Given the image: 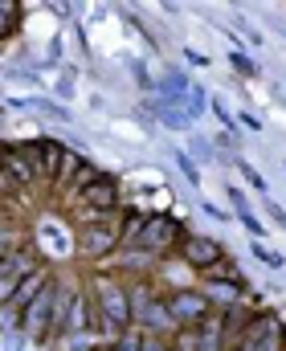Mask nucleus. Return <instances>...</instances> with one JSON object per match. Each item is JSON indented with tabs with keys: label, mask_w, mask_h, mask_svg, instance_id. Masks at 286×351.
I'll list each match as a JSON object with an SVG mask.
<instances>
[{
	"label": "nucleus",
	"mask_w": 286,
	"mask_h": 351,
	"mask_svg": "<svg viewBox=\"0 0 286 351\" xmlns=\"http://www.w3.org/2000/svg\"><path fill=\"white\" fill-rule=\"evenodd\" d=\"M139 351H172L164 339H156V335H139Z\"/></svg>",
	"instance_id": "7c9ffc66"
},
{
	"label": "nucleus",
	"mask_w": 286,
	"mask_h": 351,
	"mask_svg": "<svg viewBox=\"0 0 286 351\" xmlns=\"http://www.w3.org/2000/svg\"><path fill=\"white\" fill-rule=\"evenodd\" d=\"M58 298H62V282L49 278L41 286V294L21 311V331L29 339H49V327H53V311H58Z\"/></svg>",
	"instance_id": "f03ea898"
},
{
	"label": "nucleus",
	"mask_w": 286,
	"mask_h": 351,
	"mask_svg": "<svg viewBox=\"0 0 286 351\" xmlns=\"http://www.w3.org/2000/svg\"><path fill=\"white\" fill-rule=\"evenodd\" d=\"M0 168H4V176H8V184H12V188H29V184H37L33 164L25 160L21 143H0Z\"/></svg>",
	"instance_id": "9d476101"
},
{
	"label": "nucleus",
	"mask_w": 286,
	"mask_h": 351,
	"mask_svg": "<svg viewBox=\"0 0 286 351\" xmlns=\"http://www.w3.org/2000/svg\"><path fill=\"white\" fill-rule=\"evenodd\" d=\"M200 213H204V217H213V221H229V213H221L213 200H204V204H200Z\"/></svg>",
	"instance_id": "72a5a7b5"
},
{
	"label": "nucleus",
	"mask_w": 286,
	"mask_h": 351,
	"mask_svg": "<svg viewBox=\"0 0 286 351\" xmlns=\"http://www.w3.org/2000/svg\"><path fill=\"white\" fill-rule=\"evenodd\" d=\"M241 123H246V127H250V131H262V123H258V119H254V114H250V110H241Z\"/></svg>",
	"instance_id": "e433bc0d"
},
{
	"label": "nucleus",
	"mask_w": 286,
	"mask_h": 351,
	"mask_svg": "<svg viewBox=\"0 0 286 351\" xmlns=\"http://www.w3.org/2000/svg\"><path fill=\"white\" fill-rule=\"evenodd\" d=\"M189 90H192L189 74H180V70H168V74H164V82L156 86V98H160V102H168V106H184Z\"/></svg>",
	"instance_id": "9b49d317"
},
{
	"label": "nucleus",
	"mask_w": 286,
	"mask_h": 351,
	"mask_svg": "<svg viewBox=\"0 0 286 351\" xmlns=\"http://www.w3.org/2000/svg\"><path fill=\"white\" fill-rule=\"evenodd\" d=\"M91 306L98 311L95 315L98 331L110 335V343L135 327V319H131V302H127V286L115 282V278H95V298H91Z\"/></svg>",
	"instance_id": "f257e3e1"
},
{
	"label": "nucleus",
	"mask_w": 286,
	"mask_h": 351,
	"mask_svg": "<svg viewBox=\"0 0 286 351\" xmlns=\"http://www.w3.org/2000/svg\"><path fill=\"white\" fill-rule=\"evenodd\" d=\"M135 323L143 327V335H156V339H164V335H176V331H180L164 298H152V302H147V306L135 315Z\"/></svg>",
	"instance_id": "6e6552de"
},
{
	"label": "nucleus",
	"mask_w": 286,
	"mask_h": 351,
	"mask_svg": "<svg viewBox=\"0 0 286 351\" xmlns=\"http://www.w3.org/2000/svg\"><path fill=\"white\" fill-rule=\"evenodd\" d=\"M98 176H102V172H98L95 164H91V160H82V164H78V172H74V180H70L66 188H70V192H82V188H91V184H95Z\"/></svg>",
	"instance_id": "aec40b11"
},
{
	"label": "nucleus",
	"mask_w": 286,
	"mask_h": 351,
	"mask_svg": "<svg viewBox=\"0 0 286 351\" xmlns=\"http://www.w3.org/2000/svg\"><path fill=\"white\" fill-rule=\"evenodd\" d=\"M237 25H241V33H246V37H250V41H254V45H262V33H258V29H254V25H246V21H237Z\"/></svg>",
	"instance_id": "f704fd0d"
},
{
	"label": "nucleus",
	"mask_w": 286,
	"mask_h": 351,
	"mask_svg": "<svg viewBox=\"0 0 286 351\" xmlns=\"http://www.w3.org/2000/svg\"><path fill=\"white\" fill-rule=\"evenodd\" d=\"M53 94H58V102L66 106V102L74 98V82H70V78H58V82H53Z\"/></svg>",
	"instance_id": "c85d7f7f"
},
{
	"label": "nucleus",
	"mask_w": 286,
	"mask_h": 351,
	"mask_svg": "<svg viewBox=\"0 0 286 351\" xmlns=\"http://www.w3.org/2000/svg\"><path fill=\"white\" fill-rule=\"evenodd\" d=\"M98 351H115V343H106V348H98Z\"/></svg>",
	"instance_id": "58836bf2"
},
{
	"label": "nucleus",
	"mask_w": 286,
	"mask_h": 351,
	"mask_svg": "<svg viewBox=\"0 0 286 351\" xmlns=\"http://www.w3.org/2000/svg\"><path fill=\"white\" fill-rule=\"evenodd\" d=\"M168 302V311H172V319H176V327H200L213 311H217V302L208 298V294H200V290H176V294H168L164 298Z\"/></svg>",
	"instance_id": "39448f33"
},
{
	"label": "nucleus",
	"mask_w": 286,
	"mask_h": 351,
	"mask_svg": "<svg viewBox=\"0 0 286 351\" xmlns=\"http://www.w3.org/2000/svg\"><path fill=\"white\" fill-rule=\"evenodd\" d=\"M184 58H189L192 66H204V70H208V58H204V53H196V49H184Z\"/></svg>",
	"instance_id": "c9c22d12"
},
{
	"label": "nucleus",
	"mask_w": 286,
	"mask_h": 351,
	"mask_svg": "<svg viewBox=\"0 0 286 351\" xmlns=\"http://www.w3.org/2000/svg\"><path fill=\"white\" fill-rule=\"evenodd\" d=\"M237 164H241V176H246V180H250L258 192H266V180H262V172H258L254 164H246V160H237Z\"/></svg>",
	"instance_id": "cd10ccee"
},
{
	"label": "nucleus",
	"mask_w": 286,
	"mask_h": 351,
	"mask_svg": "<svg viewBox=\"0 0 286 351\" xmlns=\"http://www.w3.org/2000/svg\"><path fill=\"white\" fill-rule=\"evenodd\" d=\"M250 351H286V335H283V327H278V331H270L266 339H258V343H254Z\"/></svg>",
	"instance_id": "a878e982"
},
{
	"label": "nucleus",
	"mask_w": 286,
	"mask_h": 351,
	"mask_svg": "<svg viewBox=\"0 0 286 351\" xmlns=\"http://www.w3.org/2000/svg\"><path fill=\"white\" fill-rule=\"evenodd\" d=\"M229 200H233V208H237V213H246V208H250V204H246V192H241L237 184H229Z\"/></svg>",
	"instance_id": "2f4dec72"
},
{
	"label": "nucleus",
	"mask_w": 286,
	"mask_h": 351,
	"mask_svg": "<svg viewBox=\"0 0 286 351\" xmlns=\"http://www.w3.org/2000/svg\"><path fill=\"white\" fill-rule=\"evenodd\" d=\"M147 110H156V114H160V123H164L168 131H192V123H189V114H184V106H168V102L152 98V102H147Z\"/></svg>",
	"instance_id": "4468645a"
},
{
	"label": "nucleus",
	"mask_w": 286,
	"mask_h": 351,
	"mask_svg": "<svg viewBox=\"0 0 286 351\" xmlns=\"http://www.w3.org/2000/svg\"><path fill=\"white\" fill-rule=\"evenodd\" d=\"M143 221L147 213H135V208H123V229H119V250H135L139 233H143Z\"/></svg>",
	"instance_id": "2eb2a0df"
},
{
	"label": "nucleus",
	"mask_w": 286,
	"mask_h": 351,
	"mask_svg": "<svg viewBox=\"0 0 286 351\" xmlns=\"http://www.w3.org/2000/svg\"><path fill=\"white\" fill-rule=\"evenodd\" d=\"M270 331H278V319H274V315H254V319H250V327H246V331H241V339H237V351H250L258 339H266Z\"/></svg>",
	"instance_id": "ddd939ff"
},
{
	"label": "nucleus",
	"mask_w": 286,
	"mask_h": 351,
	"mask_svg": "<svg viewBox=\"0 0 286 351\" xmlns=\"http://www.w3.org/2000/svg\"><path fill=\"white\" fill-rule=\"evenodd\" d=\"M172 156H176V168L184 172V180H189L192 188H196V184H200V168L192 164V156H189V152H172Z\"/></svg>",
	"instance_id": "5701e85b"
},
{
	"label": "nucleus",
	"mask_w": 286,
	"mask_h": 351,
	"mask_svg": "<svg viewBox=\"0 0 286 351\" xmlns=\"http://www.w3.org/2000/svg\"><path fill=\"white\" fill-rule=\"evenodd\" d=\"M21 25V4L16 0H0V41H8Z\"/></svg>",
	"instance_id": "f3484780"
},
{
	"label": "nucleus",
	"mask_w": 286,
	"mask_h": 351,
	"mask_svg": "<svg viewBox=\"0 0 286 351\" xmlns=\"http://www.w3.org/2000/svg\"><path fill=\"white\" fill-rule=\"evenodd\" d=\"M180 258L200 274V269H208V265L217 262V258H225V250H221V241H213V237H200V233H180Z\"/></svg>",
	"instance_id": "423d86ee"
},
{
	"label": "nucleus",
	"mask_w": 286,
	"mask_h": 351,
	"mask_svg": "<svg viewBox=\"0 0 286 351\" xmlns=\"http://www.w3.org/2000/svg\"><path fill=\"white\" fill-rule=\"evenodd\" d=\"M180 221L176 217H168V213H147V221H143V233H139V241H135V254H152V258H160V254H168L172 245H180Z\"/></svg>",
	"instance_id": "7ed1b4c3"
},
{
	"label": "nucleus",
	"mask_w": 286,
	"mask_h": 351,
	"mask_svg": "<svg viewBox=\"0 0 286 351\" xmlns=\"http://www.w3.org/2000/svg\"><path fill=\"white\" fill-rule=\"evenodd\" d=\"M78 250H82L91 262L110 258V254L119 250V229H115V225H86V229L78 233Z\"/></svg>",
	"instance_id": "0eeeda50"
},
{
	"label": "nucleus",
	"mask_w": 286,
	"mask_h": 351,
	"mask_svg": "<svg viewBox=\"0 0 286 351\" xmlns=\"http://www.w3.org/2000/svg\"><path fill=\"white\" fill-rule=\"evenodd\" d=\"M21 152H25V160L33 164V176H37V180H45V184H53V180H58L62 160H66V143H62V139L41 135V139L21 143Z\"/></svg>",
	"instance_id": "20e7f679"
},
{
	"label": "nucleus",
	"mask_w": 286,
	"mask_h": 351,
	"mask_svg": "<svg viewBox=\"0 0 286 351\" xmlns=\"http://www.w3.org/2000/svg\"><path fill=\"white\" fill-rule=\"evenodd\" d=\"M250 250H254V258H258V262L262 265H270V269H283V254H278V250H270V245H262V241H250Z\"/></svg>",
	"instance_id": "4be33fe9"
},
{
	"label": "nucleus",
	"mask_w": 286,
	"mask_h": 351,
	"mask_svg": "<svg viewBox=\"0 0 286 351\" xmlns=\"http://www.w3.org/2000/svg\"><path fill=\"white\" fill-rule=\"evenodd\" d=\"M115 351H139V335H135V331L119 335V339H115Z\"/></svg>",
	"instance_id": "c756f323"
},
{
	"label": "nucleus",
	"mask_w": 286,
	"mask_h": 351,
	"mask_svg": "<svg viewBox=\"0 0 286 351\" xmlns=\"http://www.w3.org/2000/svg\"><path fill=\"white\" fill-rule=\"evenodd\" d=\"M200 278H208V286H246V274L233 258H217L208 269H200Z\"/></svg>",
	"instance_id": "f8f14e48"
},
{
	"label": "nucleus",
	"mask_w": 286,
	"mask_h": 351,
	"mask_svg": "<svg viewBox=\"0 0 286 351\" xmlns=\"http://www.w3.org/2000/svg\"><path fill=\"white\" fill-rule=\"evenodd\" d=\"M266 213H270V217H274L278 225H286V208H283V204H278V200H274V196L266 200Z\"/></svg>",
	"instance_id": "473e14b6"
},
{
	"label": "nucleus",
	"mask_w": 286,
	"mask_h": 351,
	"mask_svg": "<svg viewBox=\"0 0 286 351\" xmlns=\"http://www.w3.org/2000/svg\"><path fill=\"white\" fill-rule=\"evenodd\" d=\"M208 98H213V94H204L200 86L189 90V98H184V114H189V123H196V119L208 110Z\"/></svg>",
	"instance_id": "6ab92c4d"
},
{
	"label": "nucleus",
	"mask_w": 286,
	"mask_h": 351,
	"mask_svg": "<svg viewBox=\"0 0 286 351\" xmlns=\"http://www.w3.org/2000/svg\"><path fill=\"white\" fill-rule=\"evenodd\" d=\"M95 319H91V298L86 294H74V302H70V323H66V331H86Z\"/></svg>",
	"instance_id": "dca6fc26"
},
{
	"label": "nucleus",
	"mask_w": 286,
	"mask_h": 351,
	"mask_svg": "<svg viewBox=\"0 0 286 351\" xmlns=\"http://www.w3.org/2000/svg\"><path fill=\"white\" fill-rule=\"evenodd\" d=\"M237 217H241V225L250 229V237H254V241H262V233H266V229H262V221H258L250 208H246V213H237Z\"/></svg>",
	"instance_id": "bb28decb"
},
{
	"label": "nucleus",
	"mask_w": 286,
	"mask_h": 351,
	"mask_svg": "<svg viewBox=\"0 0 286 351\" xmlns=\"http://www.w3.org/2000/svg\"><path fill=\"white\" fill-rule=\"evenodd\" d=\"M74 200H82L91 213H115V208H119V180H110V176H98L91 188L74 192Z\"/></svg>",
	"instance_id": "1a4fd4ad"
},
{
	"label": "nucleus",
	"mask_w": 286,
	"mask_h": 351,
	"mask_svg": "<svg viewBox=\"0 0 286 351\" xmlns=\"http://www.w3.org/2000/svg\"><path fill=\"white\" fill-rule=\"evenodd\" d=\"M189 147H192V164H196V160H200V164H213V160H217L213 143H208L204 135H196V131H189Z\"/></svg>",
	"instance_id": "412c9836"
},
{
	"label": "nucleus",
	"mask_w": 286,
	"mask_h": 351,
	"mask_svg": "<svg viewBox=\"0 0 286 351\" xmlns=\"http://www.w3.org/2000/svg\"><path fill=\"white\" fill-rule=\"evenodd\" d=\"M229 66H233L237 74H246V78H258V66H254V62H250L241 49H233V53H229Z\"/></svg>",
	"instance_id": "393cba45"
},
{
	"label": "nucleus",
	"mask_w": 286,
	"mask_h": 351,
	"mask_svg": "<svg viewBox=\"0 0 286 351\" xmlns=\"http://www.w3.org/2000/svg\"><path fill=\"white\" fill-rule=\"evenodd\" d=\"M0 331H8V335H12V331H21V311H16L12 302H4V306H0Z\"/></svg>",
	"instance_id": "b1692460"
},
{
	"label": "nucleus",
	"mask_w": 286,
	"mask_h": 351,
	"mask_svg": "<svg viewBox=\"0 0 286 351\" xmlns=\"http://www.w3.org/2000/svg\"><path fill=\"white\" fill-rule=\"evenodd\" d=\"M8 188H12V184H8V176H4V168H0V196H4Z\"/></svg>",
	"instance_id": "4c0bfd02"
},
{
	"label": "nucleus",
	"mask_w": 286,
	"mask_h": 351,
	"mask_svg": "<svg viewBox=\"0 0 286 351\" xmlns=\"http://www.w3.org/2000/svg\"><path fill=\"white\" fill-rule=\"evenodd\" d=\"M33 110H41V114H45V119H53V123H74L70 106H62L58 98H33Z\"/></svg>",
	"instance_id": "a211bd4d"
}]
</instances>
